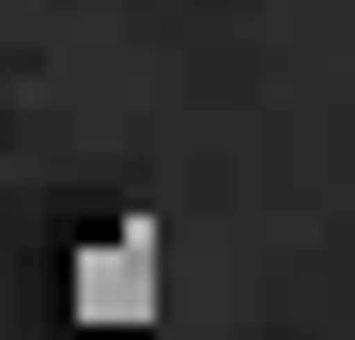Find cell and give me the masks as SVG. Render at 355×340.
<instances>
[{
	"mask_svg": "<svg viewBox=\"0 0 355 340\" xmlns=\"http://www.w3.org/2000/svg\"><path fill=\"white\" fill-rule=\"evenodd\" d=\"M78 309H93V325H139V309H155V232H108V248L78 263Z\"/></svg>",
	"mask_w": 355,
	"mask_h": 340,
	"instance_id": "1",
	"label": "cell"
}]
</instances>
